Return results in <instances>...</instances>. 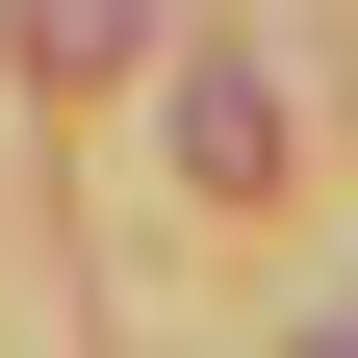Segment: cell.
Listing matches in <instances>:
<instances>
[{
    "instance_id": "cell-1",
    "label": "cell",
    "mask_w": 358,
    "mask_h": 358,
    "mask_svg": "<svg viewBox=\"0 0 358 358\" xmlns=\"http://www.w3.org/2000/svg\"><path fill=\"white\" fill-rule=\"evenodd\" d=\"M179 154L256 205V179H282V77H256V52H205V77H179Z\"/></svg>"
},
{
    "instance_id": "cell-3",
    "label": "cell",
    "mask_w": 358,
    "mask_h": 358,
    "mask_svg": "<svg viewBox=\"0 0 358 358\" xmlns=\"http://www.w3.org/2000/svg\"><path fill=\"white\" fill-rule=\"evenodd\" d=\"M307 358H358V333H307Z\"/></svg>"
},
{
    "instance_id": "cell-2",
    "label": "cell",
    "mask_w": 358,
    "mask_h": 358,
    "mask_svg": "<svg viewBox=\"0 0 358 358\" xmlns=\"http://www.w3.org/2000/svg\"><path fill=\"white\" fill-rule=\"evenodd\" d=\"M128 52H154V0H26V77H52V103H103Z\"/></svg>"
}]
</instances>
